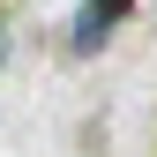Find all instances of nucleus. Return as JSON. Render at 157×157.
Wrapping results in <instances>:
<instances>
[{
	"mask_svg": "<svg viewBox=\"0 0 157 157\" xmlns=\"http://www.w3.org/2000/svg\"><path fill=\"white\" fill-rule=\"evenodd\" d=\"M120 15H127V0H82V15H75V52H97Z\"/></svg>",
	"mask_w": 157,
	"mask_h": 157,
	"instance_id": "1",
	"label": "nucleus"
}]
</instances>
